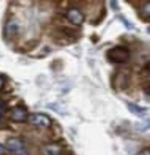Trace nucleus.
Wrapping results in <instances>:
<instances>
[{
  "label": "nucleus",
  "mask_w": 150,
  "mask_h": 155,
  "mask_svg": "<svg viewBox=\"0 0 150 155\" xmlns=\"http://www.w3.org/2000/svg\"><path fill=\"white\" fill-rule=\"evenodd\" d=\"M137 155H150L149 148H145L140 151L139 153H138Z\"/></svg>",
  "instance_id": "ddd939ff"
},
{
  "label": "nucleus",
  "mask_w": 150,
  "mask_h": 155,
  "mask_svg": "<svg viewBox=\"0 0 150 155\" xmlns=\"http://www.w3.org/2000/svg\"><path fill=\"white\" fill-rule=\"evenodd\" d=\"M44 151L45 155H58L61 149H59L57 145H50L46 147Z\"/></svg>",
  "instance_id": "9d476101"
},
{
  "label": "nucleus",
  "mask_w": 150,
  "mask_h": 155,
  "mask_svg": "<svg viewBox=\"0 0 150 155\" xmlns=\"http://www.w3.org/2000/svg\"><path fill=\"white\" fill-rule=\"evenodd\" d=\"M131 56L130 51L125 46L116 45L106 51V58L113 64H124L129 61Z\"/></svg>",
  "instance_id": "f257e3e1"
},
{
  "label": "nucleus",
  "mask_w": 150,
  "mask_h": 155,
  "mask_svg": "<svg viewBox=\"0 0 150 155\" xmlns=\"http://www.w3.org/2000/svg\"><path fill=\"white\" fill-rule=\"evenodd\" d=\"M140 18L143 21H149V2L145 3L139 11Z\"/></svg>",
  "instance_id": "1a4fd4ad"
},
{
  "label": "nucleus",
  "mask_w": 150,
  "mask_h": 155,
  "mask_svg": "<svg viewBox=\"0 0 150 155\" xmlns=\"http://www.w3.org/2000/svg\"><path fill=\"white\" fill-rule=\"evenodd\" d=\"M58 155H73L71 151L69 150H61V151L60 152V153Z\"/></svg>",
  "instance_id": "4468645a"
},
{
  "label": "nucleus",
  "mask_w": 150,
  "mask_h": 155,
  "mask_svg": "<svg viewBox=\"0 0 150 155\" xmlns=\"http://www.w3.org/2000/svg\"><path fill=\"white\" fill-rule=\"evenodd\" d=\"M0 155H5V149L2 144H0Z\"/></svg>",
  "instance_id": "dca6fc26"
},
{
  "label": "nucleus",
  "mask_w": 150,
  "mask_h": 155,
  "mask_svg": "<svg viewBox=\"0 0 150 155\" xmlns=\"http://www.w3.org/2000/svg\"><path fill=\"white\" fill-rule=\"evenodd\" d=\"M28 114L26 108L22 105H17L11 110V119L15 123H21L28 119Z\"/></svg>",
  "instance_id": "423d86ee"
},
{
  "label": "nucleus",
  "mask_w": 150,
  "mask_h": 155,
  "mask_svg": "<svg viewBox=\"0 0 150 155\" xmlns=\"http://www.w3.org/2000/svg\"><path fill=\"white\" fill-rule=\"evenodd\" d=\"M28 120L31 124L38 127H49L52 125V120L49 116L42 113L28 115Z\"/></svg>",
  "instance_id": "7ed1b4c3"
},
{
  "label": "nucleus",
  "mask_w": 150,
  "mask_h": 155,
  "mask_svg": "<svg viewBox=\"0 0 150 155\" xmlns=\"http://www.w3.org/2000/svg\"><path fill=\"white\" fill-rule=\"evenodd\" d=\"M6 147L11 155H28L25 145L19 138H9L6 141Z\"/></svg>",
  "instance_id": "f03ea898"
},
{
  "label": "nucleus",
  "mask_w": 150,
  "mask_h": 155,
  "mask_svg": "<svg viewBox=\"0 0 150 155\" xmlns=\"http://www.w3.org/2000/svg\"><path fill=\"white\" fill-rule=\"evenodd\" d=\"M127 107L131 112L139 116H143L144 115L146 114L147 111V108L142 107H140L136 105V104L132 103H128Z\"/></svg>",
  "instance_id": "6e6552de"
},
{
  "label": "nucleus",
  "mask_w": 150,
  "mask_h": 155,
  "mask_svg": "<svg viewBox=\"0 0 150 155\" xmlns=\"http://www.w3.org/2000/svg\"><path fill=\"white\" fill-rule=\"evenodd\" d=\"M121 20H122L123 22H124V24L125 25V26L127 28H128V29H131L133 28V25L131 23H129V21H128V20H127L125 18V17H122V18H121Z\"/></svg>",
  "instance_id": "f8f14e48"
},
{
  "label": "nucleus",
  "mask_w": 150,
  "mask_h": 155,
  "mask_svg": "<svg viewBox=\"0 0 150 155\" xmlns=\"http://www.w3.org/2000/svg\"><path fill=\"white\" fill-rule=\"evenodd\" d=\"M4 85V80L3 78V77L0 75V89L3 88Z\"/></svg>",
  "instance_id": "2eb2a0df"
},
{
  "label": "nucleus",
  "mask_w": 150,
  "mask_h": 155,
  "mask_svg": "<svg viewBox=\"0 0 150 155\" xmlns=\"http://www.w3.org/2000/svg\"><path fill=\"white\" fill-rule=\"evenodd\" d=\"M6 104L3 101H0V123H2V119H3L4 115L6 111Z\"/></svg>",
  "instance_id": "9b49d317"
},
{
  "label": "nucleus",
  "mask_w": 150,
  "mask_h": 155,
  "mask_svg": "<svg viewBox=\"0 0 150 155\" xmlns=\"http://www.w3.org/2000/svg\"><path fill=\"white\" fill-rule=\"evenodd\" d=\"M19 31V25L15 19H11L6 24L4 28V36L6 40H11L18 35Z\"/></svg>",
  "instance_id": "0eeeda50"
},
{
  "label": "nucleus",
  "mask_w": 150,
  "mask_h": 155,
  "mask_svg": "<svg viewBox=\"0 0 150 155\" xmlns=\"http://www.w3.org/2000/svg\"><path fill=\"white\" fill-rule=\"evenodd\" d=\"M130 76L128 72L120 71L116 73L113 79V85L116 90H124L129 86Z\"/></svg>",
  "instance_id": "20e7f679"
},
{
  "label": "nucleus",
  "mask_w": 150,
  "mask_h": 155,
  "mask_svg": "<svg viewBox=\"0 0 150 155\" xmlns=\"http://www.w3.org/2000/svg\"><path fill=\"white\" fill-rule=\"evenodd\" d=\"M66 18L73 25L77 26H81L85 20V16L82 12L75 7H72L67 11Z\"/></svg>",
  "instance_id": "39448f33"
}]
</instances>
